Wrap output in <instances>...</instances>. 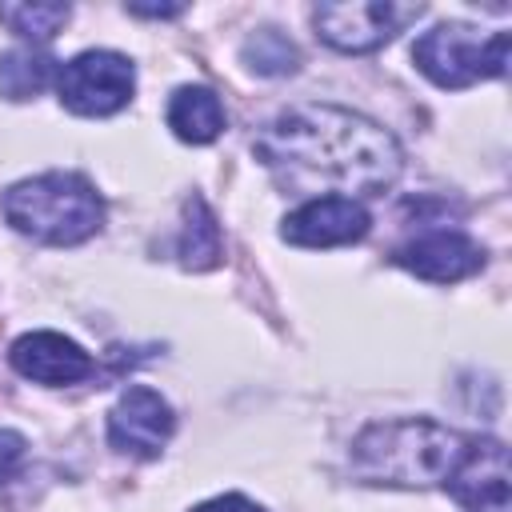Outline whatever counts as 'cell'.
I'll list each match as a JSON object with an SVG mask.
<instances>
[{"mask_svg":"<svg viewBox=\"0 0 512 512\" xmlns=\"http://www.w3.org/2000/svg\"><path fill=\"white\" fill-rule=\"evenodd\" d=\"M240 60L256 76H288L300 68V48L280 32V28H256L240 44Z\"/></svg>","mask_w":512,"mask_h":512,"instance_id":"5bb4252c","label":"cell"},{"mask_svg":"<svg viewBox=\"0 0 512 512\" xmlns=\"http://www.w3.org/2000/svg\"><path fill=\"white\" fill-rule=\"evenodd\" d=\"M192 512H264V508H260L256 500L240 496V492H224V496H212V500L196 504Z\"/></svg>","mask_w":512,"mask_h":512,"instance_id":"e0dca14e","label":"cell"},{"mask_svg":"<svg viewBox=\"0 0 512 512\" xmlns=\"http://www.w3.org/2000/svg\"><path fill=\"white\" fill-rule=\"evenodd\" d=\"M24 436L20 432H12V428H0V484L4 480H12V472L20 468V460H24Z\"/></svg>","mask_w":512,"mask_h":512,"instance_id":"2e32d148","label":"cell"},{"mask_svg":"<svg viewBox=\"0 0 512 512\" xmlns=\"http://www.w3.org/2000/svg\"><path fill=\"white\" fill-rule=\"evenodd\" d=\"M424 16V4H396V0H352V4H320L312 12L316 36L336 52H376L412 20Z\"/></svg>","mask_w":512,"mask_h":512,"instance_id":"8992f818","label":"cell"},{"mask_svg":"<svg viewBox=\"0 0 512 512\" xmlns=\"http://www.w3.org/2000/svg\"><path fill=\"white\" fill-rule=\"evenodd\" d=\"M468 448V432L436 420H380L352 440L348 468L360 484L376 488H444Z\"/></svg>","mask_w":512,"mask_h":512,"instance_id":"7a4b0ae2","label":"cell"},{"mask_svg":"<svg viewBox=\"0 0 512 512\" xmlns=\"http://www.w3.org/2000/svg\"><path fill=\"white\" fill-rule=\"evenodd\" d=\"M4 216L20 236L64 248L100 232L104 200L80 172H44L4 192Z\"/></svg>","mask_w":512,"mask_h":512,"instance_id":"3957f363","label":"cell"},{"mask_svg":"<svg viewBox=\"0 0 512 512\" xmlns=\"http://www.w3.org/2000/svg\"><path fill=\"white\" fill-rule=\"evenodd\" d=\"M176 256H180V264L192 268V272H208V268H216L220 256H224L220 224H216L212 208H208L200 196H188V200H184V224H180Z\"/></svg>","mask_w":512,"mask_h":512,"instance_id":"7c38bea8","label":"cell"},{"mask_svg":"<svg viewBox=\"0 0 512 512\" xmlns=\"http://www.w3.org/2000/svg\"><path fill=\"white\" fill-rule=\"evenodd\" d=\"M72 8L68 4H0V24H8L16 36L44 44L68 24Z\"/></svg>","mask_w":512,"mask_h":512,"instance_id":"9a60e30c","label":"cell"},{"mask_svg":"<svg viewBox=\"0 0 512 512\" xmlns=\"http://www.w3.org/2000/svg\"><path fill=\"white\" fill-rule=\"evenodd\" d=\"M168 128L184 144H212L224 132V104L204 84H184L168 100Z\"/></svg>","mask_w":512,"mask_h":512,"instance_id":"8fae6325","label":"cell"},{"mask_svg":"<svg viewBox=\"0 0 512 512\" xmlns=\"http://www.w3.org/2000/svg\"><path fill=\"white\" fill-rule=\"evenodd\" d=\"M416 68L436 88H468L508 72V32H480L472 24H436L412 44Z\"/></svg>","mask_w":512,"mask_h":512,"instance_id":"277c9868","label":"cell"},{"mask_svg":"<svg viewBox=\"0 0 512 512\" xmlns=\"http://www.w3.org/2000/svg\"><path fill=\"white\" fill-rule=\"evenodd\" d=\"M56 80V60L40 48H8L0 52V96L32 100Z\"/></svg>","mask_w":512,"mask_h":512,"instance_id":"4fadbf2b","label":"cell"},{"mask_svg":"<svg viewBox=\"0 0 512 512\" xmlns=\"http://www.w3.org/2000/svg\"><path fill=\"white\" fill-rule=\"evenodd\" d=\"M252 152L280 188L348 192V200L380 196L404 168V152L388 128L336 104H300L280 112L252 140Z\"/></svg>","mask_w":512,"mask_h":512,"instance_id":"6da1fadb","label":"cell"},{"mask_svg":"<svg viewBox=\"0 0 512 512\" xmlns=\"http://www.w3.org/2000/svg\"><path fill=\"white\" fill-rule=\"evenodd\" d=\"M172 432H176V412L148 384H128L108 412V444L136 460H156L172 440Z\"/></svg>","mask_w":512,"mask_h":512,"instance_id":"52a82bcc","label":"cell"},{"mask_svg":"<svg viewBox=\"0 0 512 512\" xmlns=\"http://www.w3.org/2000/svg\"><path fill=\"white\" fill-rule=\"evenodd\" d=\"M8 360H12V368H16L24 380L48 384V388L80 384V380H88L92 368H96L92 356H88L76 340L60 336V332H24V336L12 344Z\"/></svg>","mask_w":512,"mask_h":512,"instance_id":"30bf717a","label":"cell"},{"mask_svg":"<svg viewBox=\"0 0 512 512\" xmlns=\"http://www.w3.org/2000/svg\"><path fill=\"white\" fill-rule=\"evenodd\" d=\"M132 92H136L132 60L108 48L80 52L56 72V96L76 116H112L132 100Z\"/></svg>","mask_w":512,"mask_h":512,"instance_id":"5b68a950","label":"cell"},{"mask_svg":"<svg viewBox=\"0 0 512 512\" xmlns=\"http://www.w3.org/2000/svg\"><path fill=\"white\" fill-rule=\"evenodd\" d=\"M372 228V216L360 200L348 196H312L296 212L284 216L280 236L296 248H340L364 240Z\"/></svg>","mask_w":512,"mask_h":512,"instance_id":"ba28073f","label":"cell"},{"mask_svg":"<svg viewBox=\"0 0 512 512\" xmlns=\"http://www.w3.org/2000/svg\"><path fill=\"white\" fill-rule=\"evenodd\" d=\"M132 16H148V20H164V16H180L184 4H128Z\"/></svg>","mask_w":512,"mask_h":512,"instance_id":"ac0fdd59","label":"cell"},{"mask_svg":"<svg viewBox=\"0 0 512 512\" xmlns=\"http://www.w3.org/2000/svg\"><path fill=\"white\" fill-rule=\"evenodd\" d=\"M392 264H400L404 272H412L428 284H456L484 268V248L456 228H432V232H420L408 244H400L392 252Z\"/></svg>","mask_w":512,"mask_h":512,"instance_id":"9c48e42d","label":"cell"}]
</instances>
